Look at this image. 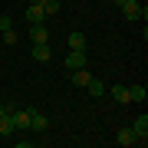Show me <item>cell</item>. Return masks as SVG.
<instances>
[{"label": "cell", "mask_w": 148, "mask_h": 148, "mask_svg": "<svg viewBox=\"0 0 148 148\" xmlns=\"http://www.w3.org/2000/svg\"><path fill=\"white\" fill-rule=\"evenodd\" d=\"M106 92H112V99H115L119 106H128V86H109Z\"/></svg>", "instance_id": "obj_9"}, {"label": "cell", "mask_w": 148, "mask_h": 148, "mask_svg": "<svg viewBox=\"0 0 148 148\" xmlns=\"http://www.w3.org/2000/svg\"><path fill=\"white\" fill-rule=\"evenodd\" d=\"M0 36H3V43H7V46H13V43H16V33H13V30H7V33H0Z\"/></svg>", "instance_id": "obj_17"}, {"label": "cell", "mask_w": 148, "mask_h": 148, "mask_svg": "<svg viewBox=\"0 0 148 148\" xmlns=\"http://www.w3.org/2000/svg\"><path fill=\"white\" fill-rule=\"evenodd\" d=\"M63 63H66V69H79V66H89V53H86V49H69Z\"/></svg>", "instance_id": "obj_1"}, {"label": "cell", "mask_w": 148, "mask_h": 148, "mask_svg": "<svg viewBox=\"0 0 148 148\" xmlns=\"http://www.w3.org/2000/svg\"><path fill=\"white\" fill-rule=\"evenodd\" d=\"M30 112H33V109L10 112V119H13V128H16V132H30Z\"/></svg>", "instance_id": "obj_3"}, {"label": "cell", "mask_w": 148, "mask_h": 148, "mask_svg": "<svg viewBox=\"0 0 148 148\" xmlns=\"http://www.w3.org/2000/svg\"><path fill=\"white\" fill-rule=\"evenodd\" d=\"M86 89H89V95H95V99H99V95H106V89H109V86L102 82V79H95V76H92V79L86 82Z\"/></svg>", "instance_id": "obj_11"}, {"label": "cell", "mask_w": 148, "mask_h": 148, "mask_svg": "<svg viewBox=\"0 0 148 148\" xmlns=\"http://www.w3.org/2000/svg\"><path fill=\"white\" fill-rule=\"evenodd\" d=\"M145 99H148L145 86H128V102H145Z\"/></svg>", "instance_id": "obj_15"}, {"label": "cell", "mask_w": 148, "mask_h": 148, "mask_svg": "<svg viewBox=\"0 0 148 148\" xmlns=\"http://www.w3.org/2000/svg\"><path fill=\"white\" fill-rule=\"evenodd\" d=\"M132 132L138 135V145H145V142H148V115H145V112L132 122Z\"/></svg>", "instance_id": "obj_4"}, {"label": "cell", "mask_w": 148, "mask_h": 148, "mask_svg": "<svg viewBox=\"0 0 148 148\" xmlns=\"http://www.w3.org/2000/svg\"><path fill=\"white\" fill-rule=\"evenodd\" d=\"M33 59L36 63H49L53 59V46L49 43H33Z\"/></svg>", "instance_id": "obj_5"}, {"label": "cell", "mask_w": 148, "mask_h": 148, "mask_svg": "<svg viewBox=\"0 0 148 148\" xmlns=\"http://www.w3.org/2000/svg\"><path fill=\"white\" fill-rule=\"evenodd\" d=\"M43 20H46V13H43V7H27V23H30V27H33V23H43Z\"/></svg>", "instance_id": "obj_12"}, {"label": "cell", "mask_w": 148, "mask_h": 148, "mask_svg": "<svg viewBox=\"0 0 148 148\" xmlns=\"http://www.w3.org/2000/svg\"><path fill=\"white\" fill-rule=\"evenodd\" d=\"M30 3H33V7H43V3H46V0H30Z\"/></svg>", "instance_id": "obj_19"}, {"label": "cell", "mask_w": 148, "mask_h": 148, "mask_svg": "<svg viewBox=\"0 0 148 148\" xmlns=\"http://www.w3.org/2000/svg\"><path fill=\"white\" fill-rule=\"evenodd\" d=\"M30 40L33 43H49V30L43 27V23H33L30 27Z\"/></svg>", "instance_id": "obj_8"}, {"label": "cell", "mask_w": 148, "mask_h": 148, "mask_svg": "<svg viewBox=\"0 0 148 148\" xmlns=\"http://www.w3.org/2000/svg\"><path fill=\"white\" fill-rule=\"evenodd\" d=\"M7 112H10V106H3V102H0V115H7Z\"/></svg>", "instance_id": "obj_18"}, {"label": "cell", "mask_w": 148, "mask_h": 148, "mask_svg": "<svg viewBox=\"0 0 148 148\" xmlns=\"http://www.w3.org/2000/svg\"><path fill=\"white\" fill-rule=\"evenodd\" d=\"M122 13H125V20H145V7L138 0H125L122 3Z\"/></svg>", "instance_id": "obj_2"}, {"label": "cell", "mask_w": 148, "mask_h": 148, "mask_svg": "<svg viewBox=\"0 0 148 148\" xmlns=\"http://www.w3.org/2000/svg\"><path fill=\"white\" fill-rule=\"evenodd\" d=\"M69 79H73V86H86V82L92 79V73L86 66H79V69H69Z\"/></svg>", "instance_id": "obj_7"}, {"label": "cell", "mask_w": 148, "mask_h": 148, "mask_svg": "<svg viewBox=\"0 0 148 148\" xmlns=\"http://www.w3.org/2000/svg\"><path fill=\"white\" fill-rule=\"evenodd\" d=\"M86 46H89L86 33H69V49H86Z\"/></svg>", "instance_id": "obj_14"}, {"label": "cell", "mask_w": 148, "mask_h": 148, "mask_svg": "<svg viewBox=\"0 0 148 148\" xmlns=\"http://www.w3.org/2000/svg\"><path fill=\"white\" fill-rule=\"evenodd\" d=\"M46 128H49V119L43 115V112L33 109V112H30V132H46Z\"/></svg>", "instance_id": "obj_6"}, {"label": "cell", "mask_w": 148, "mask_h": 148, "mask_svg": "<svg viewBox=\"0 0 148 148\" xmlns=\"http://www.w3.org/2000/svg\"><path fill=\"white\" fill-rule=\"evenodd\" d=\"M59 7H63L59 0H46V3H43V13H46V16H53V13H59Z\"/></svg>", "instance_id": "obj_16"}, {"label": "cell", "mask_w": 148, "mask_h": 148, "mask_svg": "<svg viewBox=\"0 0 148 148\" xmlns=\"http://www.w3.org/2000/svg\"><path fill=\"white\" fill-rule=\"evenodd\" d=\"M115 142L128 148V145H138V135L132 132V128H119V135H115Z\"/></svg>", "instance_id": "obj_10"}, {"label": "cell", "mask_w": 148, "mask_h": 148, "mask_svg": "<svg viewBox=\"0 0 148 148\" xmlns=\"http://www.w3.org/2000/svg\"><path fill=\"white\" fill-rule=\"evenodd\" d=\"M16 132L13 128V119H10V112H7V115H0V138H10Z\"/></svg>", "instance_id": "obj_13"}, {"label": "cell", "mask_w": 148, "mask_h": 148, "mask_svg": "<svg viewBox=\"0 0 148 148\" xmlns=\"http://www.w3.org/2000/svg\"><path fill=\"white\" fill-rule=\"evenodd\" d=\"M122 3H125V0H115V7H122Z\"/></svg>", "instance_id": "obj_20"}]
</instances>
